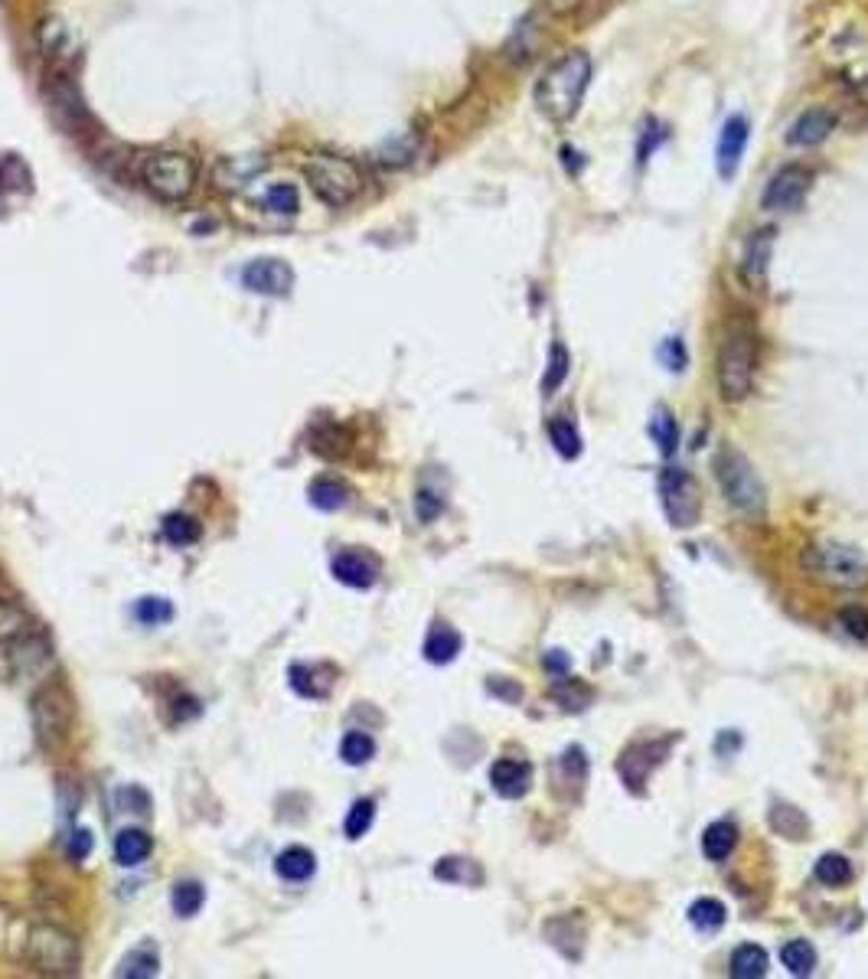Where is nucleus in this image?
I'll return each instance as SVG.
<instances>
[{
	"label": "nucleus",
	"mask_w": 868,
	"mask_h": 979,
	"mask_svg": "<svg viewBox=\"0 0 868 979\" xmlns=\"http://www.w3.org/2000/svg\"><path fill=\"white\" fill-rule=\"evenodd\" d=\"M588 79H591V59L588 53L575 49L568 56H562L555 66H549L536 86V105L539 112L552 124L572 122L585 102L588 92Z\"/></svg>",
	"instance_id": "nucleus-1"
},
{
	"label": "nucleus",
	"mask_w": 868,
	"mask_h": 979,
	"mask_svg": "<svg viewBox=\"0 0 868 979\" xmlns=\"http://www.w3.org/2000/svg\"><path fill=\"white\" fill-rule=\"evenodd\" d=\"M800 569L830 588L859 592L868 585V559L856 545L843 542H810L800 555Z\"/></svg>",
	"instance_id": "nucleus-2"
},
{
	"label": "nucleus",
	"mask_w": 868,
	"mask_h": 979,
	"mask_svg": "<svg viewBox=\"0 0 868 979\" xmlns=\"http://www.w3.org/2000/svg\"><path fill=\"white\" fill-rule=\"evenodd\" d=\"M23 960L36 974H46V977H72L82 967V950L69 931H63L56 924H36L26 931Z\"/></svg>",
	"instance_id": "nucleus-3"
},
{
	"label": "nucleus",
	"mask_w": 868,
	"mask_h": 979,
	"mask_svg": "<svg viewBox=\"0 0 868 979\" xmlns=\"http://www.w3.org/2000/svg\"><path fill=\"white\" fill-rule=\"evenodd\" d=\"M304 177L311 190L334 210L350 206L363 193V170L357 160L340 154H314L304 164Z\"/></svg>",
	"instance_id": "nucleus-4"
},
{
	"label": "nucleus",
	"mask_w": 868,
	"mask_h": 979,
	"mask_svg": "<svg viewBox=\"0 0 868 979\" xmlns=\"http://www.w3.org/2000/svg\"><path fill=\"white\" fill-rule=\"evenodd\" d=\"M757 340L747 327H732L719 347V392L725 402H744L754 389Z\"/></svg>",
	"instance_id": "nucleus-5"
},
{
	"label": "nucleus",
	"mask_w": 868,
	"mask_h": 979,
	"mask_svg": "<svg viewBox=\"0 0 868 979\" xmlns=\"http://www.w3.org/2000/svg\"><path fill=\"white\" fill-rule=\"evenodd\" d=\"M144 187L164 200V203H183L193 190H196V180H200V167L190 154H180V150H160V154H150L144 160Z\"/></svg>",
	"instance_id": "nucleus-6"
},
{
	"label": "nucleus",
	"mask_w": 868,
	"mask_h": 979,
	"mask_svg": "<svg viewBox=\"0 0 868 979\" xmlns=\"http://www.w3.org/2000/svg\"><path fill=\"white\" fill-rule=\"evenodd\" d=\"M715 477H719V487L725 493V499L744 513V516H760L764 513V487L754 474V468L747 464L742 451L735 448H722L715 454Z\"/></svg>",
	"instance_id": "nucleus-7"
},
{
	"label": "nucleus",
	"mask_w": 868,
	"mask_h": 979,
	"mask_svg": "<svg viewBox=\"0 0 868 979\" xmlns=\"http://www.w3.org/2000/svg\"><path fill=\"white\" fill-rule=\"evenodd\" d=\"M33 729L43 747H59L69 741L72 732V699L66 696V689L59 686H46L36 699H33Z\"/></svg>",
	"instance_id": "nucleus-8"
},
{
	"label": "nucleus",
	"mask_w": 868,
	"mask_h": 979,
	"mask_svg": "<svg viewBox=\"0 0 868 979\" xmlns=\"http://www.w3.org/2000/svg\"><path fill=\"white\" fill-rule=\"evenodd\" d=\"M660 503H663V513H666L669 526L689 529V526L699 522L702 499H699V487H696L692 474H686L679 468H666L660 474Z\"/></svg>",
	"instance_id": "nucleus-9"
},
{
	"label": "nucleus",
	"mask_w": 868,
	"mask_h": 979,
	"mask_svg": "<svg viewBox=\"0 0 868 979\" xmlns=\"http://www.w3.org/2000/svg\"><path fill=\"white\" fill-rule=\"evenodd\" d=\"M810 187H813V170L803 164H790L770 177V183L760 196V206L767 213H793L807 203Z\"/></svg>",
	"instance_id": "nucleus-10"
},
{
	"label": "nucleus",
	"mask_w": 868,
	"mask_h": 979,
	"mask_svg": "<svg viewBox=\"0 0 868 979\" xmlns=\"http://www.w3.org/2000/svg\"><path fill=\"white\" fill-rule=\"evenodd\" d=\"M243 284L251 294L284 297L294 288V271L281 258H255V261H248L246 271H243Z\"/></svg>",
	"instance_id": "nucleus-11"
},
{
	"label": "nucleus",
	"mask_w": 868,
	"mask_h": 979,
	"mask_svg": "<svg viewBox=\"0 0 868 979\" xmlns=\"http://www.w3.org/2000/svg\"><path fill=\"white\" fill-rule=\"evenodd\" d=\"M268 167V157L264 154H233V157H223L213 170V180L219 190H229V193H239L246 190L251 180H258Z\"/></svg>",
	"instance_id": "nucleus-12"
},
{
	"label": "nucleus",
	"mask_w": 868,
	"mask_h": 979,
	"mask_svg": "<svg viewBox=\"0 0 868 979\" xmlns=\"http://www.w3.org/2000/svg\"><path fill=\"white\" fill-rule=\"evenodd\" d=\"M744 147H747V119H729L722 134H719V147H715V167L722 180H732L742 167Z\"/></svg>",
	"instance_id": "nucleus-13"
},
{
	"label": "nucleus",
	"mask_w": 868,
	"mask_h": 979,
	"mask_svg": "<svg viewBox=\"0 0 868 979\" xmlns=\"http://www.w3.org/2000/svg\"><path fill=\"white\" fill-rule=\"evenodd\" d=\"M770 251H774V229H760L744 243L742 255V278L760 291L767 284V268H770Z\"/></svg>",
	"instance_id": "nucleus-14"
},
{
	"label": "nucleus",
	"mask_w": 868,
	"mask_h": 979,
	"mask_svg": "<svg viewBox=\"0 0 868 979\" xmlns=\"http://www.w3.org/2000/svg\"><path fill=\"white\" fill-rule=\"evenodd\" d=\"M330 572L347 588H372L379 582V562L363 552H340L330 562Z\"/></svg>",
	"instance_id": "nucleus-15"
},
{
	"label": "nucleus",
	"mask_w": 868,
	"mask_h": 979,
	"mask_svg": "<svg viewBox=\"0 0 868 979\" xmlns=\"http://www.w3.org/2000/svg\"><path fill=\"white\" fill-rule=\"evenodd\" d=\"M491 784H494L496 797L503 800H519L529 794V784H532V767L526 761H512V757H503L491 767Z\"/></svg>",
	"instance_id": "nucleus-16"
},
{
	"label": "nucleus",
	"mask_w": 868,
	"mask_h": 979,
	"mask_svg": "<svg viewBox=\"0 0 868 979\" xmlns=\"http://www.w3.org/2000/svg\"><path fill=\"white\" fill-rule=\"evenodd\" d=\"M833 127H836L833 112H826V109L803 112L797 122L790 124V131H787V144H793V147H816V144H823V140L833 134Z\"/></svg>",
	"instance_id": "nucleus-17"
},
{
	"label": "nucleus",
	"mask_w": 868,
	"mask_h": 979,
	"mask_svg": "<svg viewBox=\"0 0 868 979\" xmlns=\"http://www.w3.org/2000/svg\"><path fill=\"white\" fill-rule=\"evenodd\" d=\"M258 206H261V213H268V216L291 220V216H297V210H301V190H297L294 183H288V180L268 183V187L261 190V196H258Z\"/></svg>",
	"instance_id": "nucleus-18"
},
{
	"label": "nucleus",
	"mask_w": 868,
	"mask_h": 979,
	"mask_svg": "<svg viewBox=\"0 0 868 979\" xmlns=\"http://www.w3.org/2000/svg\"><path fill=\"white\" fill-rule=\"evenodd\" d=\"M464 640L454 627L448 623H435L425 637V660L435 663V666H444V663H454L458 653H461Z\"/></svg>",
	"instance_id": "nucleus-19"
},
{
	"label": "nucleus",
	"mask_w": 868,
	"mask_h": 979,
	"mask_svg": "<svg viewBox=\"0 0 868 979\" xmlns=\"http://www.w3.org/2000/svg\"><path fill=\"white\" fill-rule=\"evenodd\" d=\"M334 686V669L327 666H304L294 663L291 666V689L304 699H324Z\"/></svg>",
	"instance_id": "nucleus-20"
},
{
	"label": "nucleus",
	"mask_w": 868,
	"mask_h": 979,
	"mask_svg": "<svg viewBox=\"0 0 868 979\" xmlns=\"http://www.w3.org/2000/svg\"><path fill=\"white\" fill-rule=\"evenodd\" d=\"M739 846V826L732 820H715L702 833V853L709 862H725Z\"/></svg>",
	"instance_id": "nucleus-21"
},
{
	"label": "nucleus",
	"mask_w": 868,
	"mask_h": 979,
	"mask_svg": "<svg viewBox=\"0 0 868 979\" xmlns=\"http://www.w3.org/2000/svg\"><path fill=\"white\" fill-rule=\"evenodd\" d=\"M274 871H278V878L297 885V881H307L317 871V858L304 846H288L284 853H278V858H274Z\"/></svg>",
	"instance_id": "nucleus-22"
},
{
	"label": "nucleus",
	"mask_w": 868,
	"mask_h": 979,
	"mask_svg": "<svg viewBox=\"0 0 868 979\" xmlns=\"http://www.w3.org/2000/svg\"><path fill=\"white\" fill-rule=\"evenodd\" d=\"M415 154H418V134H415V131H405V134H395L392 140H385V144L375 150V164L395 170V167L412 164Z\"/></svg>",
	"instance_id": "nucleus-23"
},
{
	"label": "nucleus",
	"mask_w": 868,
	"mask_h": 979,
	"mask_svg": "<svg viewBox=\"0 0 868 979\" xmlns=\"http://www.w3.org/2000/svg\"><path fill=\"white\" fill-rule=\"evenodd\" d=\"M150 853H154V840L144 830H124L115 840V858L124 868H134V865L147 862Z\"/></svg>",
	"instance_id": "nucleus-24"
},
{
	"label": "nucleus",
	"mask_w": 868,
	"mask_h": 979,
	"mask_svg": "<svg viewBox=\"0 0 868 979\" xmlns=\"http://www.w3.org/2000/svg\"><path fill=\"white\" fill-rule=\"evenodd\" d=\"M115 974L127 979L157 977V974H160V954H157V947H154V944H140V947H134V950L124 957L122 967H119Z\"/></svg>",
	"instance_id": "nucleus-25"
},
{
	"label": "nucleus",
	"mask_w": 868,
	"mask_h": 979,
	"mask_svg": "<svg viewBox=\"0 0 868 979\" xmlns=\"http://www.w3.org/2000/svg\"><path fill=\"white\" fill-rule=\"evenodd\" d=\"M729 974L735 979L767 977V954H764V947H757V944H742V947L732 954V967H729Z\"/></svg>",
	"instance_id": "nucleus-26"
},
{
	"label": "nucleus",
	"mask_w": 868,
	"mask_h": 979,
	"mask_svg": "<svg viewBox=\"0 0 868 979\" xmlns=\"http://www.w3.org/2000/svg\"><path fill=\"white\" fill-rule=\"evenodd\" d=\"M203 901H206V888H203L200 881H193V878L177 881L173 891H170V904H173L177 918H193V914H200Z\"/></svg>",
	"instance_id": "nucleus-27"
},
{
	"label": "nucleus",
	"mask_w": 868,
	"mask_h": 979,
	"mask_svg": "<svg viewBox=\"0 0 868 979\" xmlns=\"http://www.w3.org/2000/svg\"><path fill=\"white\" fill-rule=\"evenodd\" d=\"M650 438L656 441V448H660L666 458L676 454V448H679V425H676V418L669 415V408H656V412H653V418H650Z\"/></svg>",
	"instance_id": "nucleus-28"
},
{
	"label": "nucleus",
	"mask_w": 868,
	"mask_h": 979,
	"mask_svg": "<svg viewBox=\"0 0 868 979\" xmlns=\"http://www.w3.org/2000/svg\"><path fill=\"white\" fill-rule=\"evenodd\" d=\"M780 964L787 967L790 977H810L816 970V950L810 941H790L780 950Z\"/></svg>",
	"instance_id": "nucleus-29"
},
{
	"label": "nucleus",
	"mask_w": 868,
	"mask_h": 979,
	"mask_svg": "<svg viewBox=\"0 0 868 979\" xmlns=\"http://www.w3.org/2000/svg\"><path fill=\"white\" fill-rule=\"evenodd\" d=\"M311 503L324 513H334V509H343L350 503V487L340 484V481H330V477H320L311 484Z\"/></svg>",
	"instance_id": "nucleus-30"
},
{
	"label": "nucleus",
	"mask_w": 868,
	"mask_h": 979,
	"mask_svg": "<svg viewBox=\"0 0 868 979\" xmlns=\"http://www.w3.org/2000/svg\"><path fill=\"white\" fill-rule=\"evenodd\" d=\"M725 918H729V911H725V904L719 901V898H699V901H692V908H689V921H692V927L696 931H719L722 924H725Z\"/></svg>",
	"instance_id": "nucleus-31"
},
{
	"label": "nucleus",
	"mask_w": 868,
	"mask_h": 979,
	"mask_svg": "<svg viewBox=\"0 0 868 979\" xmlns=\"http://www.w3.org/2000/svg\"><path fill=\"white\" fill-rule=\"evenodd\" d=\"M164 536H167L170 545H193V542H200L203 526L193 516H187V513H170L164 519Z\"/></svg>",
	"instance_id": "nucleus-32"
},
{
	"label": "nucleus",
	"mask_w": 868,
	"mask_h": 979,
	"mask_svg": "<svg viewBox=\"0 0 868 979\" xmlns=\"http://www.w3.org/2000/svg\"><path fill=\"white\" fill-rule=\"evenodd\" d=\"M40 43H43V53L46 59H59V56H72V33L59 23V20H46L43 30H40Z\"/></svg>",
	"instance_id": "nucleus-33"
},
{
	"label": "nucleus",
	"mask_w": 868,
	"mask_h": 979,
	"mask_svg": "<svg viewBox=\"0 0 868 979\" xmlns=\"http://www.w3.org/2000/svg\"><path fill=\"white\" fill-rule=\"evenodd\" d=\"M549 438H552V448L565 458V461H575L582 454V435L578 428L568 421V418H555L549 425Z\"/></svg>",
	"instance_id": "nucleus-34"
},
{
	"label": "nucleus",
	"mask_w": 868,
	"mask_h": 979,
	"mask_svg": "<svg viewBox=\"0 0 868 979\" xmlns=\"http://www.w3.org/2000/svg\"><path fill=\"white\" fill-rule=\"evenodd\" d=\"M340 757L350 767H363L375 757V741L367 732H347L340 741Z\"/></svg>",
	"instance_id": "nucleus-35"
},
{
	"label": "nucleus",
	"mask_w": 868,
	"mask_h": 979,
	"mask_svg": "<svg viewBox=\"0 0 868 979\" xmlns=\"http://www.w3.org/2000/svg\"><path fill=\"white\" fill-rule=\"evenodd\" d=\"M435 875L441 881H454V885H477L481 881V868L471 858H441L435 865Z\"/></svg>",
	"instance_id": "nucleus-36"
},
{
	"label": "nucleus",
	"mask_w": 868,
	"mask_h": 979,
	"mask_svg": "<svg viewBox=\"0 0 868 979\" xmlns=\"http://www.w3.org/2000/svg\"><path fill=\"white\" fill-rule=\"evenodd\" d=\"M770 826L780 833V836H793V840H803L807 836V830H810V823H807V817L797 810V807H774L770 810Z\"/></svg>",
	"instance_id": "nucleus-37"
},
{
	"label": "nucleus",
	"mask_w": 868,
	"mask_h": 979,
	"mask_svg": "<svg viewBox=\"0 0 868 979\" xmlns=\"http://www.w3.org/2000/svg\"><path fill=\"white\" fill-rule=\"evenodd\" d=\"M813 871H816V878H820L823 885H830V888L853 881V865H849V858L836 856V853H826V856L816 862Z\"/></svg>",
	"instance_id": "nucleus-38"
},
{
	"label": "nucleus",
	"mask_w": 868,
	"mask_h": 979,
	"mask_svg": "<svg viewBox=\"0 0 868 979\" xmlns=\"http://www.w3.org/2000/svg\"><path fill=\"white\" fill-rule=\"evenodd\" d=\"M372 820H375V803H372L370 797L367 800H357L353 807H350V813H347V823H343V833H347V840H363L367 833H370Z\"/></svg>",
	"instance_id": "nucleus-39"
},
{
	"label": "nucleus",
	"mask_w": 868,
	"mask_h": 979,
	"mask_svg": "<svg viewBox=\"0 0 868 979\" xmlns=\"http://www.w3.org/2000/svg\"><path fill=\"white\" fill-rule=\"evenodd\" d=\"M568 375V350L562 344H552L549 347V367H545V375H542V392L552 395V389H559Z\"/></svg>",
	"instance_id": "nucleus-40"
},
{
	"label": "nucleus",
	"mask_w": 868,
	"mask_h": 979,
	"mask_svg": "<svg viewBox=\"0 0 868 979\" xmlns=\"http://www.w3.org/2000/svg\"><path fill=\"white\" fill-rule=\"evenodd\" d=\"M134 617L147 627H160L173 617V605L167 598H140L134 608Z\"/></svg>",
	"instance_id": "nucleus-41"
},
{
	"label": "nucleus",
	"mask_w": 868,
	"mask_h": 979,
	"mask_svg": "<svg viewBox=\"0 0 868 979\" xmlns=\"http://www.w3.org/2000/svg\"><path fill=\"white\" fill-rule=\"evenodd\" d=\"M26 633V614L7 601H0V643H10Z\"/></svg>",
	"instance_id": "nucleus-42"
},
{
	"label": "nucleus",
	"mask_w": 868,
	"mask_h": 979,
	"mask_svg": "<svg viewBox=\"0 0 868 979\" xmlns=\"http://www.w3.org/2000/svg\"><path fill=\"white\" fill-rule=\"evenodd\" d=\"M660 363L669 369V372H683L686 363H689V353H686V344L679 337H669L660 344Z\"/></svg>",
	"instance_id": "nucleus-43"
},
{
	"label": "nucleus",
	"mask_w": 868,
	"mask_h": 979,
	"mask_svg": "<svg viewBox=\"0 0 868 979\" xmlns=\"http://www.w3.org/2000/svg\"><path fill=\"white\" fill-rule=\"evenodd\" d=\"M839 623L856 637V640H868V611L859 605H849L839 611Z\"/></svg>",
	"instance_id": "nucleus-44"
},
{
	"label": "nucleus",
	"mask_w": 868,
	"mask_h": 979,
	"mask_svg": "<svg viewBox=\"0 0 868 979\" xmlns=\"http://www.w3.org/2000/svg\"><path fill=\"white\" fill-rule=\"evenodd\" d=\"M663 127L656 122H646V127L640 131V140H636V157H640V164H646L650 160V154L663 144Z\"/></svg>",
	"instance_id": "nucleus-45"
},
{
	"label": "nucleus",
	"mask_w": 868,
	"mask_h": 979,
	"mask_svg": "<svg viewBox=\"0 0 868 979\" xmlns=\"http://www.w3.org/2000/svg\"><path fill=\"white\" fill-rule=\"evenodd\" d=\"M415 509H418V519H421V522H431V519L441 513V499H438L431 490H421L418 499H415Z\"/></svg>",
	"instance_id": "nucleus-46"
},
{
	"label": "nucleus",
	"mask_w": 868,
	"mask_h": 979,
	"mask_svg": "<svg viewBox=\"0 0 868 979\" xmlns=\"http://www.w3.org/2000/svg\"><path fill=\"white\" fill-rule=\"evenodd\" d=\"M89 853H92V833L89 830H79L72 836V843H69V856L76 858V862H82Z\"/></svg>",
	"instance_id": "nucleus-47"
},
{
	"label": "nucleus",
	"mask_w": 868,
	"mask_h": 979,
	"mask_svg": "<svg viewBox=\"0 0 868 979\" xmlns=\"http://www.w3.org/2000/svg\"><path fill=\"white\" fill-rule=\"evenodd\" d=\"M542 663H545V669H549V673H562V676H565V673H568V666H572V663H568V656H565L562 650H549Z\"/></svg>",
	"instance_id": "nucleus-48"
},
{
	"label": "nucleus",
	"mask_w": 868,
	"mask_h": 979,
	"mask_svg": "<svg viewBox=\"0 0 868 979\" xmlns=\"http://www.w3.org/2000/svg\"><path fill=\"white\" fill-rule=\"evenodd\" d=\"M545 3H549V10L559 13V16H562V13H572V10L582 7V0H545Z\"/></svg>",
	"instance_id": "nucleus-49"
}]
</instances>
